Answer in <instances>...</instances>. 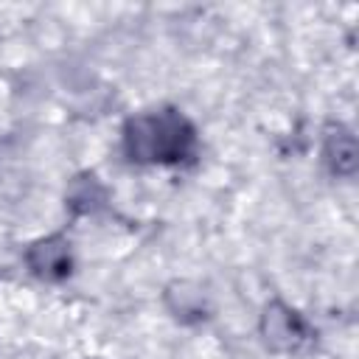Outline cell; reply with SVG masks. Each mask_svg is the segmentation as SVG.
Listing matches in <instances>:
<instances>
[{
    "mask_svg": "<svg viewBox=\"0 0 359 359\" xmlns=\"http://www.w3.org/2000/svg\"><path fill=\"white\" fill-rule=\"evenodd\" d=\"M123 146L135 163H182L194 154V126L174 109L143 112L123 129Z\"/></svg>",
    "mask_w": 359,
    "mask_h": 359,
    "instance_id": "obj_1",
    "label": "cell"
},
{
    "mask_svg": "<svg viewBox=\"0 0 359 359\" xmlns=\"http://www.w3.org/2000/svg\"><path fill=\"white\" fill-rule=\"evenodd\" d=\"M264 337L275 351H297L309 342V328L292 309L272 303L264 314Z\"/></svg>",
    "mask_w": 359,
    "mask_h": 359,
    "instance_id": "obj_2",
    "label": "cell"
},
{
    "mask_svg": "<svg viewBox=\"0 0 359 359\" xmlns=\"http://www.w3.org/2000/svg\"><path fill=\"white\" fill-rule=\"evenodd\" d=\"M31 266L36 275L42 278H62L70 266V258H67V244L62 238H48V241H39L31 255H28Z\"/></svg>",
    "mask_w": 359,
    "mask_h": 359,
    "instance_id": "obj_3",
    "label": "cell"
},
{
    "mask_svg": "<svg viewBox=\"0 0 359 359\" xmlns=\"http://www.w3.org/2000/svg\"><path fill=\"white\" fill-rule=\"evenodd\" d=\"M325 160L331 163V168L337 174H348L356 165V143L353 135L342 126H331L328 137H325Z\"/></svg>",
    "mask_w": 359,
    "mask_h": 359,
    "instance_id": "obj_4",
    "label": "cell"
}]
</instances>
